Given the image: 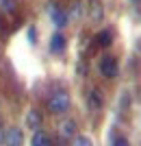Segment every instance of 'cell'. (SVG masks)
Returning a JSON list of instances; mask_svg holds the SVG:
<instances>
[{
  "label": "cell",
  "mask_w": 141,
  "mask_h": 146,
  "mask_svg": "<svg viewBox=\"0 0 141 146\" xmlns=\"http://www.w3.org/2000/svg\"><path fill=\"white\" fill-rule=\"evenodd\" d=\"M48 109L52 111V113H65V111L70 109V96L65 94V92H59V94H54V96H50Z\"/></svg>",
  "instance_id": "6da1fadb"
},
{
  "label": "cell",
  "mask_w": 141,
  "mask_h": 146,
  "mask_svg": "<svg viewBox=\"0 0 141 146\" xmlns=\"http://www.w3.org/2000/svg\"><path fill=\"white\" fill-rule=\"evenodd\" d=\"M100 74L106 79H115L117 76V61L115 57H102L100 59Z\"/></svg>",
  "instance_id": "7a4b0ae2"
},
{
  "label": "cell",
  "mask_w": 141,
  "mask_h": 146,
  "mask_svg": "<svg viewBox=\"0 0 141 146\" xmlns=\"http://www.w3.org/2000/svg\"><path fill=\"white\" fill-rule=\"evenodd\" d=\"M48 13H50L52 22H54L59 29H61V26H68V13L63 11L59 5H50V7H48Z\"/></svg>",
  "instance_id": "3957f363"
},
{
  "label": "cell",
  "mask_w": 141,
  "mask_h": 146,
  "mask_svg": "<svg viewBox=\"0 0 141 146\" xmlns=\"http://www.w3.org/2000/svg\"><path fill=\"white\" fill-rule=\"evenodd\" d=\"M22 142H24V135H22L20 129L11 127L5 131V144L7 146H22Z\"/></svg>",
  "instance_id": "277c9868"
},
{
  "label": "cell",
  "mask_w": 141,
  "mask_h": 146,
  "mask_svg": "<svg viewBox=\"0 0 141 146\" xmlns=\"http://www.w3.org/2000/svg\"><path fill=\"white\" fill-rule=\"evenodd\" d=\"M31 146H52V140H50V135H46L39 129V131H35L31 137Z\"/></svg>",
  "instance_id": "5b68a950"
},
{
  "label": "cell",
  "mask_w": 141,
  "mask_h": 146,
  "mask_svg": "<svg viewBox=\"0 0 141 146\" xmlns=\"http://www.w3.org/2000/svg\"><path fill=\"white\" fill-rule=\"evenodd\" d=\"M59 133H61L63 137H74V135H76V122H74V120H65V122H61V129H59Z\"/></svg>",
  "instance_id": "8992f818"
},
{
  "label": "cell",
  "mask_w": 141,
  "mask_h": 146,
  "mask_svg": "<svg viewBox=\"0 0 141 146\" xmlns=\"http://www.w3.org/2000/svg\"><path fill=\"white\" fill-rule=\"evenodd\" d=\"M102 103H104V98H102L100 90H93L91 94H89V107H91V109H102Z\"/></svg>",
  "instance_id": "52a82bcc"
},
{
  "label": "cell",
  "mask_w": 141,
  "mask_h": 146,
  "mask_svg": "<svg viewBox=\"0 0 141 146\" xmlns=\"http://www.w3.org/2000/svg\"><path fill=\"white\" fill-rule=\"evenodd\" d=\"M26 124H28V129L39 131V127H41V116H39L37 111H28V116H26Z\"/></svg>",
  "instance_id": "ba28073f"
},
{
  "label": "cell",
  "mask_w": 141,
  "mask_h": 146,
  "mask_svg": "<svg viewBox=\"0 0 141 146\" xmlns=\"http://www.w3.org/2000/svg\"><path fill=\"white\" fill-rule=\"evenodd\" d=\"M65 48V39H63V35H52V39H50V50L52 52H61V50Z\"/></svg>",
  "instance_id": "9c48e42d"
},
{
  "label": "cell",
  "mask_w": 141,
  "mask_h": 146,
  "mask_svg": "<svg viewBox=\"0 0 141 146\" xmlns=\"http://www.w3.org/2000/svg\"><path fill=\"white\" fill-rule=\"evenodd\" d=\"M102 15H104L102 7H100L98 2H93V5H91V20H93V22H100V20H102Z\"/></svg>",
  "instance_id": "30bf717a"
},
{
  "label": "cell",
  "mask_w": 141,
  "mask_h": 146,
  "mask_svg": "<svg viewBox=\"0 0 141 146\" xmlns=\"http://www.w3.org/2000/svg\"><path fill=\"white\" fill-rule=\"evenodd\" d=\"M96 39H98L100 46H111V39H113V35H111V31H102V33H100Z\"/></svg>",
  "instance_id": "8fae6325"
},
{
  "label": "cell",
  "mask_w": 141,
  "mask_h": 146,
  "mask_svg": "<svg viewBox=\"0 0 141 146\" xmlns=\"http://www.w3.org/2000/svg\"><path fill=\"white\" fill-rule=\"evenodd\" d=\"M0 5H2V9H5L7 13L15 11V0H0Z\"/></svg>",
  "instance_id": "7c38bea8"
},
{
  "label": "cell",
  "mask_w": 141,
  "mask_h": 146,
  "mask_svg": "<svg viewBox=\"0 0 141 146\" xmlns=\"http://www.w3.org/2000/svg\"><path fill=\"white\" fill-rule=\"evenodd\" d=\"M74 146H93V144H91V140H89V137H85V135H80V137H76Z\"/></svg>",
  "instance_id": "4fadbf2b"
},
{
  "label": "cell",
  "mask_w": 141,
  "mask_h": 146,
  "mask_svg": "<svg viewBox=\"0 0 141 146\" xmlns=\"http://www.w3.org/2000/svg\"><path fill=\"white\" fill-rule=\"evenodd\" d=\"M113 146H130V144H128L126 137H115V140H113Z\"/></svg>",
  "instance_id": "5bb4252c"
},
{
  "label": "cell",
  "mask_w": 141,
  "mask_h": 146,
  "mask_svg": "<svg viewBox=\"0 0 141 146\" xmlns=\"http://www.w3.org/2000/svg\"><path fill=\"white\" fill-rule=\"evenodd\" d=\"M0 142H5V129L0 127Z\"/></svg>",
  "instance_id": "9a60e30c"
}]
</instances>
